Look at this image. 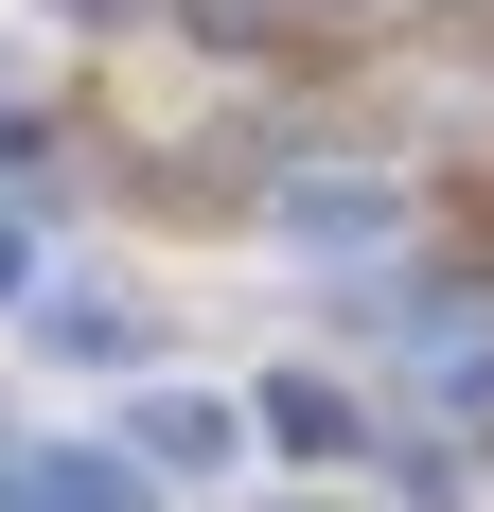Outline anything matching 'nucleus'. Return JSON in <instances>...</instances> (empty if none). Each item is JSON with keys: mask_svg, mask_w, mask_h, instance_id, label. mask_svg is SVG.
<instances>
[{"mask_svg": "<svg viewBox=\"0 0 494 512\" xmlns=\"http://www.w3.org/2000/svg\"><path fill=\"white\" fill-rule=\"evenodd\" d=\"M247 407H265V442H283V460H353V442H371V424H353V389H336V371H265Z\"/></svg>", "mask_w": 494, "mask_h": 512, "instance_id": "obj_4", "label": "nucleus"}, {"mask_svg": "<svg viewBox=\"0 0 494 512\" xmlns=\"http://www.w3.org/2000/svg\"><path fill=\"white\" fill-rule=\"evenodd\" d=\"M18 512H159V460H142V442H53Z\"/></svg>", "mask_w": 494, "mask_h": 512, "instance_id": "obj_3", "label": "nucleus"}, {"mask_svg": "<svg viewBox=\"0 0 494 512\" xmlns=\"http://www.w3.org/2000/svg\"><path fill=\"white\" fill-rule=\"evenodd\" d=\"M283 230L300 248H389V177H283Z\"/></svg>", "mask_w": 494, "mask_h": 512, "instance_id": "obj_5", "label": "nucleus"}, {"mask_svg": "<svg viewBox=\"0 0 494 512\" xmlns=\"http://www.w3.org/2000/svg\"><path fill=\"white\" fill-rule=\"evenodd\" d=\"M18 283H36V230H18V212H0V301H18Z\"/></svg>", "mask_w": 494, "mask_h": 512, "instance_id": "obj_6", "label": "nucleus"}, {"mask_svg": "<svg viewBox=\"0 0 494 512\" xmlns=\"http://www.w3.org/2000/svg\"><path fill=\"white\" fill-rule=\"evenodd\" d=\"M300 512H336V495H300Z\"/></svg>", "mask_w": 494, "mask_h": 512, "instance_id": "obj_7", "label": "nucleus"}, {"mask_svg": "<svg viewBox=\"0 0 494 512\" xmlns=\"http://www.w3.org/2000/svg\"><path fill=\"white\" fill-rule=\"evenodd\" d=\"M247 424H265V407H230V389H142V407H124V442H142L159 477H230Z\"/></svg>", "mask_w": 494, "mask_h": 512, "instance_id": "obj_1", "label": "nucleus"}, {"mask_svg": "<svg viewBox=\"0 0 494 512\" xmlns=\"http://www.w3.org/2000/svg\"><path fill=\"white\" fill-rule=\"evenodd\" d=\"M36 354H53V371H142L159 318H142V301H89V283H53V301H36Z\"/></svg>", "mask_w": 494, "mask_h": 512, "instance_id": "obj_2", "label": "nucleus"}]
</instances>
